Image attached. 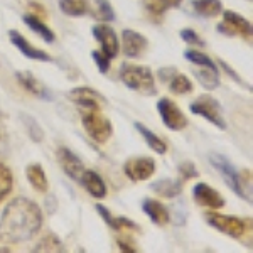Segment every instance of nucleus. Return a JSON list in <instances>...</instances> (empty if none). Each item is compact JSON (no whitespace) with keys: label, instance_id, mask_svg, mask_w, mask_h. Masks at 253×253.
<instances>
[{"label":"nucleus","instance_id":"1","mask_svg":"<svg viewBox=\"0 0 253 253\" xmlns=\"http://www.w3.org/2000/svg\"><path fill=\"white\" fill-rule=\"evenodd\" d=\"M42 228V211L27 198H15L0 216V242L7 245L24 243Z\"/></svg>","mask_w":253,"mask_h":253},{"label":"nucleus","instance_id":"2","mask_svg":"<svg viewBox=\"0 0 253 253\" xmlns=\"http://www.w3.org/2000/svg\"><path fill=\"white\" fill-rule=\"evenodd\" d=\"M184 58L191 64H194L193 73L203 88H206L208 91H213V89L219 86L218 64L210 56H206L201 51H196V49H187V51H184Z\"/></svg>","mask_w":253,"mask_h":253},{"label":"nucleus","instance_id":"3","mask_svg":"<svg viewBox=\"0 0 253 253\" xmlns=\"http://www.w3.org/2000/svg\"><path fill=\"white\" fill-rule=\"evenodd\" d=\"M118 76L125 83V86H128L133 91H138L140 95L152 96L157 93L154 75L147 66H137V64L125 63L120 66Z\"/></svg>","mask_w":253,"mask_h":253},{"label":"nucleus","instance_id":"4","mask_svg":"<svg viewBox=\"0 0 253 253\" xmlns=\"http://www.w3.org/2000/svg\"><path fill=\"white\" fill-rule=\"evenodd\" d=\"M210 162H211V166L221 174L223 181L226 182V186L230 187L236 196H240L242 199H247L248 203H252V194H250L252 187H247V184H245V179H243L245 172L236 170V167L231 164L226 157L221 156V154H211Z\"/></svg>","mask_w":253,"mask_h":253},{"label":"nucleus","instance_id":"5","mask_svg":"<svg viewBox=\"0 0 253 253\" xmlns=\"http://www.w3.org/2000/svg\"><path fill=\"white\" fill-rule=\"evenodd\" d=\"M81 124L96 144H105L113 133V125L101 113V108H81Z\"/></svg>","mask_w":253,"mask_h":253},{"label":"nucleus","instance_id":"6","mask_svg":"<svg viewBox=\"0 0 253 253\" xmlns=\"http://www.w3.org/2000/svg\"><path fill=\"white\" fill-rule=\"evenodd\" d=\"M189 110L194 115L203 117L205 120H208L210 124H213L214 126H218L219 130H226L228 124L223 117V108L219 105V101L216 98L210 95H201L198 96L193 103L189 105Z\"/></svg>","mask_w":253,"mask_h":253},{"label":"nucleus","instance_id":"7","mask_svg":"<svg viewBox=\"0 0 253 253\" xmlns=\"http://www.w3.org/2000/svg\"><path fill=\"white\" fill-rule=\"evenodd\" d=\"M218 32H221L224 36H242L245 39L252 38V24L250 20H247L243 15H240L238 12L233 10H223V20L221 24H218Z\"/></svg>","mask_w":253,"mask_h":253},{"label":"nucleus","instance_id":"8","mask_svg":"<svg viewBox=\"0 0 253 253\" xmlns=\"http://www.w3.org/2000/svg\"><path fill=\"white\" fill-rule=\"evenodd\" d=\"M157 112L161 115L162 122H164V125L172 132H181L187 126V117L169 98H162V100L157 101Z\"/></svg>","mask_w":253,"mask_h":253},{"label":"nucleus","instance_id":"9","mask_svg":"<svg viewBox=\"0 0 253 253\" xmlns=\"http://www.w3.org/2000/svg\"><path fill=\"white\" fill-rule=\"evenodd\" d=\"M206 223L214 230L231 236V238H242L245 235V221L236 216H226L219 213H208Z\"/></svg>","mask_w":253,"mask_h":253},{"label":"nucleus","instance_id":"10","mask_svg":"<svg viewBox=\"0 0 253 253\" xmlns=\"http://www.w3.org/2000/svg\"><path fill=\"white\" fill-rule=\"evenodd\" d=\"M124 172L130 181H147L156 172V161L152 157H133L124 166Z\"/></svg>","mask_w":253,"mask_h":253},{"label":"nucleus","instance_id":"11","mask_svg":"<svg viewBox=\"0 0 253 253\" xmlns=\"http://www.w3.org/2000/svg\"><path fill=\"white\" fill-rule=\"evenodd\" d=\"M193 199L198 206L201 208H210V210H221V208L226 205L224 198L214 187H211L206 182H198L193 187Z\"/></svg>","mask_w":253,"mask_h":253},{"label":"nucleus","instance_id":"12","mask_svg":"<svg viewBox=\"0 0 253 253\" xmlns=\"http://www.w3.org/2000/svg\"><path fill=\"white\" fill-rule=\"evenodd\" d=\"M93 36L101 44V52H105L110 59L117 58L118 51H120V42H118V38L112 27L105 26V24H98L93 27Z\"/></svg>","mask_w":253,"mask_h":253},{"label":"nucleus","instance_id":"13","mask_svg":"<svg viewBox=\"0 0 253 253\" xmlns=\"http://www.w3.org/2000/svg\"><path fill=\"white\" fill-rule=\"evenodd\" d=\"M68 98L80 108H101V105H105V98L88 86L71 89L68 93Z\"/></svg>","mask_w":253,"mask_h":253},{"label":"nucleus","instance_id":"14","mask_svg":"<svg viewBox=\"0 0 253 253\" xmlns=\"http://www.w3.org/2000/svg\"><path fill=\"white\" fill-rule=\"evenodd\" d=\"M122 39H124V54L126 58H140L149 46L145 36L133 29H125L122 32Z\"/></svg>","mask_w":253,"mask_h":253},{"label":"nucleus","instance_id":"15","mask_svg":"<svg viewBox=\"0 0 253 253\" xmlns=\"http://www.w3.org/2000/svg\"><path fill=\"white\" fill-rule=\"evenodd\" d=\"M56 157H58V162L61 164V167H63L64 172H66L69 177L75 179V181H80L81 174H83V170H84L83 161H81L75 152H71L69 149H66V147L58 149Z\"/></svg>","mask_w":253,"mask_h":253},{"label":"nucleus","instance_id":"16","mask_svg":"<svg viewBox=\"0 0 253 253\" xmlns=\"http://www.w3.org/2000/svg\"><path fill=\"white\" fill-rule=\"evenodd\" d=\"M9 39H10V42L14 44L24 56H26V58L34 59V61H44V63H52V58L47 54V52H44L42 49H38V47L32 46V44H29V41L24 38L22 34H19L17 31H10Z\"/></svg>","mask_w":253,"mask_h":253},{"label":"nucleus","instance_id":"17","mask_svg":"<svg viewBox=\"0 0 253 253\" xmlns=\"http://www.w3.org/2000/svg\"><path fill=\"white\" fill-rule=\"evenodd\" d=\"M15 78H17V81L20 83V86L26 89V91H29L31 95L38 96L41 100H51L49 89L44 86L34 75H31L29 71H17L15 73Z\"/></svg>","mask_w":253,"mask_h":253},{"label":"nucleus","instance_id":"18","mask_svg":"<svg viewBox=\"0 0 253 253\" xmlns=\"http://www.w3.org/2000/svg\"><path fill=\"white\" fill-rule=\"evenodd\" d=\"M80 182L84 186V189H86L93 198L103 199L105 196H107V184H105V181L101 179V175L95 172V170L84 169L80 177Z\"/></svg>","mask_w":253,"mask_h":253},{"label":"nucleus","instance_id":"19","mask_svg":"<svg viewBox=\"0 0 253 253\" xmlns=\"http://www.w3.org/2000/svg\"><path fill=\"white\" fill-rule=\"evenodd\" d=\"M142 210H144V213L150 218V221L156 223L157 226H166L170 219L169 210H167L161 201H157V199H150V198L144 199Z\"/></svg>","mask_w":253,"mask_h":253},{"label":"nucleus","instance_id":"20","mask_svg":"<svg viewBox=\"0 0 253 253\" xmlns=\"http://www.w3.org/2000/svg\"><path fill=\"white\" fill-rule=\"evenodd\" d=\"M22 22L26 24V26L29 27L32 32H34V34H38L41 39H44V42L51 44V42H54V41H56L54 32L49 29V27L38 17V15H34V14H24L22 15Z\"/></svg>","mask_w":253,"mask_h":253},{"label":"nucleus","instance_id":"21","mask_svg":"<svg viewBox=\"0 0 253 253\" xmlns=\"http://www.w3.org/2000/svg\"><path fill=\"white\" fill-rule=\"evenodd\" d=\"M27 181L31 182V186L34 187L38 193H47L49 189V181L47 175L44 172V169L41 167V164H31L26 169Z\"/></svg>","mask_w":253,"mask_h":253},{"label":"nucleus","instance_id":"22","mask_svg":"<svg viewBox=\"0 0 253 253\" xmlns=\"http://www.w3.org/2000/svg\"><path fill=\"white\" fill-rule=\"evenodd\" d=\"M135 128H137V132L142 135V138L145 140V144L149 145L154 152L161 154V156L167 152V144L157 135V133H154L152 130H149L144 124H140V122H135Z\"/></svg>","mask_w":253,"mask_h":253},{"label":"nucleus","instance_id":"23","mask_svg":"<svg viewBox=\"0 0 253 253\" xmlns=\"http://www.w3.org/2000/svg\"><path fill=\"white\" fill-rule=\"evenodd\" d=\"M150 189L156 191L159 196L167 199H172L175 196L181 194L182 184L179 181H172V179H159V181L150 184Z\"/></svg>","mask_w":253,"mask_h":253},{"label":"nucleus","instance_id":"24","mask_svg":"<svg viewBox=\"0 0 253 253\" xmlns=\"http://www.w3.org/2000/svg\"><path fill=\"white\" fill-rule=\"evenodd\" d=\"M193 9L201 17H218L223 12L221 0H194Z\"/></svg>","mask_w":253,"mask_h":253},{"label":"nucleus","instance_id":"25","mask_svg":"<svg viewBox=\"0 0 253 253\" xmlns=\"http://www.w3.org/2000/svg\"><path fill=\"white\" fill-rule=\"evenodd\" d=\"M58 3L59 9L66 15H71V17H81V15L89 12L88 0H58Z\"/></svg>","mask_w":253,"mask_h":253},{"label":"nucleus","instance_id":"26","mask_svg":"<svg viewBox=\"0 0 253 253\" xmlns=\"http://www.w3.org/2000/svg\"><path fill=\"white\" fill-rule=\"evenodd\" d=\"M167 83H169V89L174 95H187V93L193 91L191 80L186 75H181V73H174Z\"/></svg>","mask_w":253,"mask_h":253},{"label":"nucleus","instance_id":"27","mask_svg":"<svg viewBox=\"0 0 253 253\" xmlns=\"http://www.w3.org/2000/svg\"><path fill=\"white\" fill-rule=\"evenodd\" d=\"M20 120H22V125H24V128L27 130V133L31 135V138L34 142H42V138H44V132H42V128H41V125L36 122V118L34 117H31V115H27V113H20Z\"/></svg>","mask_w":253,"mask_h":253},{"label":"nucleus","instance_id":"28","mask_svg":"<svg viewBox=\"0 0 253 253\" xmlns=\"http://www.w3.org/2000/svg\"><path fill=\"white\" fill-rule=\"evenodd\" d=\"M12 184H14V179H12L10 169L5 164H0V203L9 196Z\"/></svg>","mask_w":253,"mask_h":253},{"label":"nucleus","instance_id":"29","mask_svg":"<svg viewBox=\"0 0 253 253\" xmlns=\"http://www.w3.org/2000/svg\"><path fill=\"white\" fill-rule=\"evenodd\" d=\"M32 252H64V248L54 235H47Z\"/></svg>","mask_w":253,"mask_h":253},{"label":"nucleus","instance_id":"30","mask_svg":"<svg viewBox=\"0 0 253 253\" xmlns=\"http://www.w3.org/2000/svg\"><path fill=\"white\" fill-rule=\"evenodd\" d=\"M96 3V19L101 20H115V10L108 3V0H95Z\"/></svg>","mask_w":253,"mask_h":253},{"label":"nucleus","instance_id":"31","mask_svg":"<svg viewBox=\"0 0 253 253\" xmlns=\"http://www.w3.org/2000/svg\"><path fill=\"white\" fill-rule=\"evenodd\" d=\"M91 58L95 61V64L98 66V71L101 73V75H107L108 69H110V63H112V59L108 58L105 52L101 51H93L91 52Z\"/></svg>","mask_w":253,"mask_h":253},{"label":"nucleus","instance_id":"32","mask_svg":"<svg viewBox=\"0 0 253 253\" xmlns=\"http://www.w3.org/2000/svg\"><path fill=\"white\" fill-rule=\"evenodd\" d=\"M95 210H96V213L101 216V219H103V221L108 224V226H112L113 230L120 231V224H118V218H115V216H112V213H110L107 208H105L103 205H96V206H95Z\"/></svg>","mask_w":253,"mask_h":253},{"label":"nucleus","instance_id":"33","mask_svg":"<svg viewBox=\"0 0 253 253\" xmlns=\"http://www.w3.org/2000/svg\"><path fill=\"white\" fill-rule=\"evenodd\" d=\"M181 39L184 41L186 44H191V46H198V47L205 46V41L199 38V36L196 34V31H193V29H182Z\"/></svg>","mask_w":253,"mask_h":253},{"label":"nucleus","instance_id":"34","mask_svg":"<svg viewBox=\"0 0 253 253\" xmlns=\"http://www.w3.org/2000/svg\"><path fill=\"white\" fill-rule=\"evenodd\" d=\"M179 174H181L182 181H187V179H193V177H199V172L198 169H196V166L193 162H184V164H181L177 167Z\"/></svg>","mask_w":253,"mask_h":253},{"label":"nucleus","instance_id":"35","mask_svg":"<svg viewBox=\"0 0 253 253\" xmlns=\"http://www.w3.org/2000/svg\"><path fill=\"white\" fill-rule=\"evenodd\" d=\"M144 3H145L147 10H149L152 15H162L166 12V5L161 2V0H145Z\"/></svg>","mask_w":253,"mask_h":253},{"label":"nucleus","instance_id":"36","mask_svg":"<svg viewBox=\"0 0 253 253\" xmlns=\"http://www.w3.org/2000/svg\"><path fill=\"white\" fill-rule=\"evenodd\" d=\"M219 66H221V68L224 69V71H226V73H228V76H231V78H233V80L236 81V83H240V84H243V86H245L243 80H242V78H240V76H238V75H236V71H235V69H231L230 66H228V64H226V63H224V61H219Z\"/></svg>","mask_w":253,"mask_h":253},{"label":"nucleus","instance_id":"37","mask_svg":"<svg viewBox=\"0 0 253 253\" xmlns=\"http://www.w3.org/2000/svg\"><path fill=\"white\" fill-rule=\"evenodd\" d=\"M162 3L166 5V9H175L182 3V0H161Z\"/></svg>","mask_w":253,"mask_h":253},{"label":"nucleus","instance_id":"38","mask_svg":"<svg viewBox=\"0 0 253 253\" xmlns=\"http://www.w3.org/2000/svg\"><path fill=\"white\" fill-rule=\"evenodd\" d=\"M118 247H120V250H122V252H126V253H135V252H137L135 248H132L128 243L122 242V240H118Z\"/></svg>","mask_w":253,"mask_h":253},{"label":"nucleus","instance_id":"39","mask_svg":"<svg viewBox=\"0 0 253 253\" xmlns=\"http://www.w3.org/2000/svg\"><path fill=\"white\" fill-rule=\"evenodd\" d=\"M0 133H2V124H0Z\"/></svg>","mask_w":253,"mask_h":253},{"label":"nucleus","instance_id":"40","mask_svg":"<svg viewBox=\"0 0 253 253\" xmlns=\"http://www.w3.org/2000/svg\"><path fill=\"white\" fill-rule=\"evenodd\" d=\"M250 2H252V0H250Z\"/></svg>","mask_w":253,"mask_h":253}]
</instances>
